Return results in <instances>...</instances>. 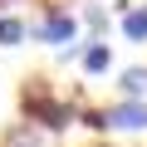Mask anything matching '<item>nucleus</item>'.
Instances as JSON below:
<instances>
[{"label": "nucleus", "instance_id": "nucleus-1", "mask_svg": "<svg viewBox=\"0 0 147 147\" xmlns=\"http://www.w3.org/2000/svg\"><path fill=\"white\" fill-rule=\"evenodd\" d=\"M20 113H25V123H39V127H49V132H64L74 118V103H64L44 79H25V88H20Z\"/></svg>", "mask_w": 147, "mask_h": 147}, {"label": "nucleus", "instance_id": "nucleus-2", "mask_svg": "<svg viewBox=\"0 0 147 147\" xmlns=\"http://www.w3.org/2000/svg\"><path fill=\"white\" fill-rule=\"evenodd\" d=\"M30 34H34L39 44H59L64 59L84 49V39H79V15H69V10H59V5H49V10L30 25Z\"/></svg>", "mask_w": 147, "mask_h": 147}, {"label": "nucleus", "instance_id": "nucleus-3", "mask_svg": "<svg viewBox=\"0 0 147 147\" xmlns=\"http://www.w3.org/2000/svg\"><path fill=\"white\" fill-rule=\"evenodd\" d=\"M84 123L93 132H142L147 127V103L142 98H123L113 108H98V113H84Z\"/></svg>", "mask_w": 147, "mask_h": 147}, {"label": "nucleus", "instance_id": "nucleus-4", "mask_svg": "<svg viewBox=\"0 0 147 147\" xmlns=\"http://www.w3.org/2000/svg\"><path fill=\"white\" fill-rule=\"evenodd\" d=\"M79 64H84V74H108V64H113V44H108V39H84Z\"/></svg>", "mask_w": 147, "mask_h": 147}, {"label": "nucleus", "instance_id": "nucleus-5", "mask_svg": "<svg viewBox=\"0 0 147 147\" xmlns=\"http://www.w3.org/2000/svg\"><path fill=\"white\" fill-rule=\"evenodd\" d=\"M123 34L132 44H147V5H123Z\"/></svg>", "mask_w": 147, "mask_h": 147}, {"label": "nucleus", "instance_id": "nucleus-6", "mask_svg": "<svg viewBox=\"0 0 147 147\" xmlns=\"http://www.w3.org/2000/svg\"><path fill=\"white\" fill-rule=\"evenodd\" d=\"M0 147H44V137H39V127H34V123H15V127H5Z\"/></svg>", "mask_w": 147, "mask_h": 147}, {"label": "nucleus", "instance_id": "nucleus-7", "mask_svg": "<svg viewBox=\"0 0 147 147\" xmlns=\"http://www.w3.org/2000/svg\"><path fill=\"white\" fill-rule=\"evenodd\" d=\"M20 39H30V20H20V15H0V49H15Z\"/></svg>", "mask_w": 147, "mask_h": 147}, {"label": "nucleus", "instance_id": "nucleus-8", "mask_svg": "<svg viewBox=\"0 0 147 147\" xmlns=\"http://www.w3.org/2000/svg\"><path fill=\"white\" fill-rule=\"evenodd\" d=\"M118 88H123V98H142V93H147V69H142V64H137V69H123Z\"/></svg>", "mask_w": 147, "mask_h": 147}, {"label": "nucleus", "instance_id": "nucleus-9", "mask_svg": "<svg viewBox=\"0 0 147 147\" xmlns=\"http://www.w3.org/2000/svg\"><path fill=\"white\" fill-rule=\"evenodd\" d=\"M84 25L93 30V39H108V10H103V5H88V10H84Z\"/></svg>", "mask_w": 147, "mask_h": 147}, {"label": "nucleus", "instance_id": "nucleus-10", "mask_svg": "<svg viewBox=\"0 0 147 147\" xmlns=\"http://www.w3.org/2000/svg\"><path fill=\"white\" fill-rule=\"evenodd\" d=\"M0 10H5V0H0Z\"/></svg>", "mask_w": 147, "mask_h": 147}]
</instances>
